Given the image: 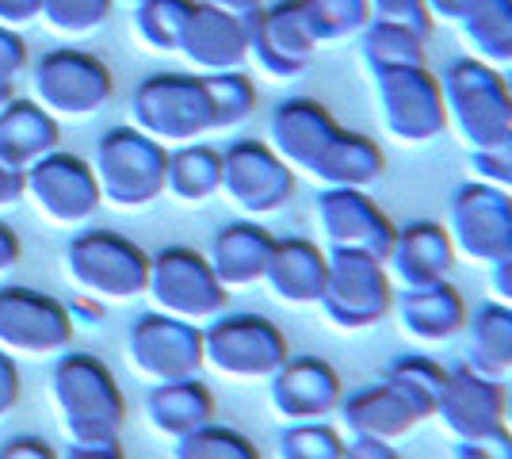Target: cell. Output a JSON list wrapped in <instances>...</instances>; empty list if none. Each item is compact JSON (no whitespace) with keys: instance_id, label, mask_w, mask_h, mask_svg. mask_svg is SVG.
<instances>
[{"instance_id":"484cf974","label":"cell","mask_w":512,"mask_h":459,"mask_svg":"<svg viewBox=\"0 0 512 459\" xmlns=\"http://www.w3.org/2000/svg\"><path fill=\"white\" fill-rule=\"evenodd\" d=\"M329 280V253L310 238H276L264 284L287 306H318Z\"/></svg>"},{"instance_id":"d590c367","label":"cell","mask_w":512,"mask_h":459,"mask_svg":"<svg viewBox=\"0 0 512 459\" xmlns=\"http://www.w3.org/2000/svg\"><path fill=\"white\" fill-rule=\"evenodd\" d=\"M172 459H264L260 448L234 425H203L172 444Z\"/></svg>"},{"instance_id":"c3c4849f","label":"cell","mask_w":512,"mask_h":459,"mask_svg":"<svg viewBox=\"0 0 512 459\" xmlns=\"http://www.w3.org/2000/svg\"><path fill=\"white\" fill-rule=\"evenodd\" d=\"M344 459H406L394 444L386 440H367V437H348L344 444Z\"/></svg>"},{"instance_id":"f6af8a7d","label":"cell","mask_w":512,"mask_h":459,"mask_svg":"<svg viewBox=\"0 0 512 459\" xmlns=\"http://www.w3.org/2000/svg\"><path fill=\"white\" fill-rule=\"evenodd\" d=\"M20 402V368H16V356L0 349V417H8Z\"/></svg>"},{"instance_id":"f5cc1de1","label":"cell","mask_w":512,"mask_h":459,"mask_svg":"<svg viewBox=\"0 0 512 459\" xmlns=\"http://www.w3.org/2000/svg\"><path fill=\"white\" fill-rule=\"evenodd\" d=\"M20 253H23L20 234H16L8 222H0V276H8V272L20 264Z\"/></svg>"},{"instance_id":"8fae6325","label":"cell","mask_w":512,"mask_h":459,"mask_svg":"<svg viewBox=\"0 0 512 459\" xmlns=\"http://www.w3.org/2000/svg\"><path fill=\"white\" fill-rule=\"evenodd\" d=\"M299 188V173L260 138H237L222 150V196L245 219H268L283 211Z\"/></svg>"},{"instance_id":"db71d44e","label":"cell","mask_w":512,"mask_h":459,"mask_svg":"<svg viewBox=\"0 0 512 459\" xmlns=\"http://www.w3.org/2000/svg\"><path fill=\"white\" fill-rule=\"evenodd\" d=\"M23 199V173L0 165V207H12Z\"/></svg>"},{"instance_id":"d6a6232c","label":"cell","mask_w":512,"mask_h":459,"mask_svg":"<svg viewBox=\"0 0 512 459\" xmlns=\"http://www.w3.org/2000/svg\"><path fill=\"white\" fill-rule=\"evenodd\" d=\"M428 35L402 20H371L360 31V58L371 69L390 66H425Z\"/></svg>"},{"instance_id":"e0dca14e","label":"cell","mask_w":512,"mask_h":459,"mask_svg":"<svg viewBox=\"0 0 512 459\" xmlns=\"http://www.w3.org/2000/svg\"><path fill=\"white\" fill-rule=\"evenodd\" d=\"M318 230L333 249H360L386 261L398 226L383 207L371 199V192L360 188H321L314 203Z\"/></svg>"},{"instance_id":"6da1fadb","label":"cell","mask_w":512,"mask_h":459,"mask_svg":"<svg viewBox=\"0 0 512 459\" xmlns=\"http://www.w3.org/2000/svg\"><path fill=\"white\" fill-rule=\"evenodd\" d=\"M50 402L69 444H107L123 437L127 398L115 372L92 352H62L50 372Z\"/></svg>"},{"instance_id":"1f68e13d","label":"cell","mask_w":512,"mask_h":459,"mask_svg":"<svg viewBox=\"0 0 512 459\" xmlns=\"http://www.w3.org/2000/svg\"><path fill=\"white\" fill-rule=\"evenodd\" d=\"M459 31L470 58L497 69L512 66V0H474V8L459 20Z\"/></svg>"},{"instance_id":"5bb4252c","label":"cell","mask_w":512,"mask_h":459,"mask_svg":"<svg viewBox=\"0 0 512 459\" xmlns=\"http://www.w3.org/2000/svg\"><path fill=\"white\" fill-rule=\"evenodd\" d=\"M444 226L459 257L478 264L501 261L512 249V196L486 180H467L451 192Z\"/></svg>"},{"instance_id":"3957f363","label":"cell","mask_w":512,"mask_h":459,"mask_svg":"<svg viewBox=\"0 0 512 459\" xmlns=\"http://www.w3.org/2000/svg\"><path fill=\"white\" fill-rule=\"evenodd\" d=\"M130 127L165 150L214 134V108L203 73H150L130 92Z\"/></svg>"},{"instance_id":"603a6c76","label":"cell","mask_w":512,"mask_h":459,"mask_svg":"<svg viewBox=\"0 0 512 459\" xmlns=\"http://www.w3.org/2000/svg\"><path fill=\"white\" fill-rule=\"evenodd\" d=\"M455 257L459 253H455V241H451L444 222L413 219L406 226H398L390 257H386V272L402 287H428L448 280Z\"/></svg>"},{"instance_id":"9f6ffc18","label":"cell","mask_w":512,"mask_h":459,"mask_svg":"<svg viewBox=\"0 0 512 459\" xmlns=\"http://www.w3.org/2000/svg\"><path fill=\"white\" fill-rule=\"evenodd\" d=\"M505 429L512 433V391H509V410H505Z\"/></svg>"},{"instance_id":"7a4b0ae2","label":"cell","mask_w":512,"mask_h":459,"mask_svg":"<svg viewBox=\"0 0 512 459\" xmlns=\"http://www.w3.org/2000/svg\"><path fill=\"white\" fill-rule=\"evenodd\" d=\"M444 108H448V131L470 153L490 150L512 134V92L509 73L486 66L478 58H455L440 73Z\"/></svg>"},{"instance_id":"d4e9b609","label":"cell","mask_w":512,"mask_h":459,"mask_svg":"<svg viewBox=\"0 0 512 459\" xmlns=\"http://www.w3.org/2000/svg\"><path fill=\"white\" fill-rule=\"evenodd\" d=\"M394 314L402 333L417 345H440L467 329V303L448 280L428 287H402L394 295Z\"/></svg>"},{"instance_id":"d6986e66","label":"cell","mask_w":512,"mask_h":459,"mask_svg":"<svg viewBox=\"0 0 512 459\" xmlns=\"http://www.w3.org/2000/svg\"><path fill=\"white\" fill-rule=\"evenodd\" d=\"M341 398V375L321 356H287V364L268 379V402L287 425L329 421L341 410Z\"/></svg>"},{"instance_id":"f35d334b","label":"cell","mask_w":512,"mask_h":459,"mask_svg":"<svg viewBox=\"0 0 512 459\" xmlns=\"http://www.w3.org/2000/svg\"><path fill=\"white\" fill-rule=\"evenodd\" d=\"M344 433L329 421H295L279 433V459H344Z\"/></svg>"},{"instance_id":"ffe728a7","label":"cell","mask_w":512,"mask_h":459,"mask_svg":"<svg viewBox=\"0 0 512 459\" xmlns=\"http://www.w3.org/2000/svg\"><path fill=\"white\" fill-rule=\"evenodd\" d=\"M337 414H341L348 437L386 440V444H398V440L409 437L421 421L432 417L425 406H421L402 383H394L390 375H379L375 383L344 394Z\"/></svg>"},{"instance_id":"7dc6e473","label":"cell","mask_w":512,"mask_h":459,"mask_svg":"<svg viewBox=\"0 0 512 459\" xmlns=\"http://www.w3.org/2000/svg\"><path fill=\"white\" fill-rule=\"evenodd\" d=\"M39 12H43V0H0V27L20 31L39 20Z\"/></svg>"},{"instance_id":"816d5d0a","label":"cell","mask_w":512,"mask_h":459,"mask_svg":"<svg viewBox=\"0 0 512 459\" xmlns=\"http://www.w3.org/2000/svg\"><path fill=\"white\" fill-rule=\"evenodd\" d=\"M58 459H127L119 440H107V444H69Z\"/></svg>"},{"instance_id":"ac0fdd59","label":"cell","mask_w":512,"mask_h":459,"mask_svg":"<svg viewBox=\"0 0 512 459\" xmlns=\"http://www.w3.org/2000/svg\"><path fill=\"white\" fill-rule=\"evenodd\" d=\"M505 410H509V387L501 379L478 372L470 364L448 368L436 417L451 440H474L505 429Z\"/></svg>"},{"instance_id":"2e32d148","label":"cell","mask_w":512,"mask_h":459,"mask_svg":"<svg viewBox=\"0 0 512 459\" xmlns=\"http://www.w3.org/2000/svg\"><path fill=\"white\" fill-rule=\"evenodd\" d=\"M245 31H249V58L272 81H295L318 54V43L302 20L299 0L264 4L260 12L245 16Z\"/></svg>"},{"instance_id":"8992f818","label":"cell","mask_w":512,"mask_h":459,"mask_svg":"<svg viewBox=\"0 0 512 459\" xmlns=\"http://www.w3.org/2000/svg\"><path fill=\"white\" fill-rule=\"evenodd\" d=\"M287 333L253 310L218 314L203 326V368L234 383H268L287 364Z\"/></svg>"},{"instance_id":"cb8c5ba5","label":"cell","mask_w":512,"mask_h":459,"mask_svg":"<svg viewBox=\"0 0 512 459\" xmlns=\"http://www.w3.org/2000/svg\"><path fill=\"white\" fill-rule=\"evenodd\" d=\"M272 249H276V234L268 226H260L256 219H237L214 230L207 261L226 291H245V287L264 284Z\"/></svg>"},{"instance_id":"b9f144b4","label":"cell","mask_w":512,"mask_h":459,"mask_svg":"<svg viewBox=\"0 0 512 459\" xmlns=\"http://www.w3.org/2000/svg\"><path fill=\"white\" fill-rule=\"evenodd\" d=\"M470 165H474L478 180H486V184H493V188H501V192L512 196V134L505 142L490 146V150L470 153Z\"/></svg>"},{"instance_id":"ab89813d","label":"cell","mask_w":512,"mask_h":459,"mask_svg":"<svg viewBox=\"0 0 512 459\" xmlns=\"http://www.w3.org/2000/svg\"><path fill=\"white\" fill-rule=\"evenodd\" d=\"M394 383H402L428 414L436 417V402H440V391H444V379H448V368H440L432 356H421V352H406L398 360L386 364V372Z\"/></svg>"},{"instance_id":"9c48e42d","label":"cell","mask_w":512,"mask_h":459,"mask_svg":"<svg viewBox=\"0 0 512 459\" xmlns=\"http://www.w3.org/2000/svg\"><path fill=\"white\" fill-rule=\"evenodd\" d=\"M153 310L207 326L218 314H226L230 291L218 284L207 253H199L192 245H165L150 257V284H146Z\"/></svg>"},{"instance_id":"11a10c76","label":"cell","mask_w":512,"mask_h":459,"mask_svg":"<svg viewBox=\"0 0 512 459\" xmlns=\"http://www.w3.org/2000/svg\"><path fill=\"white\" fill-rule=\"evenodd\" d=\"M207 4H214V8H222V12H230V16H253V12H260L264 4H272V0H207Z\"/></svg>"},{"instance_id":"7c38bea8","label":"cell","mask_w":512,"mask_h":459,"mask_svg":"<svg viewBox=\"0 0 512 459\" xmlns=\"http://www.w3.org/2000/svg\"><path fill=\"white\" fill-rule=\"evenodd\" d=\"M73 341V314L62 299L39 287L0 284V349L8 356L46 360L62 356Z\"/></svg>"},{"instance_id":"52a82bcc","label":"cell","mask_w":512,"mask_h":459,"mask_svg":"<svg viewBox=\"0 0 512 459\" xmlns=\"http://www.w3.org/2000/svg\"><path fill=\"white\" fill-rule=\"evenodd\" d=\"M111 96H115V77L107 62L81 46H54L31 66V100L50 111L58 123L104 111Z\"/></svg>"},{"instance_id":"ba28073f","label":"cell","mask_w":512,"mask_h":459,"mask_svg":"<svg viewBox=\"0 0 512 459\" xmlns=\"http://www.w3.org/2000/svg\"><path fill=\"white\" fill-rule=\"evenodd\" d=\"M383 131L402 146H425L448 131L440 77L428 66H390L371 73Z\"/></svg>"},{"instance_id":"e575fe53","label":"cell","mask_w":512,"mask_h":459,"mask_svg":"<svg viewBox=\"0 0 512 459\" xmlns=\"http://www.w3.org/2000/svg\"><path fill=\"white\" fill-rule=\"evenodd\" d=\"M299 8L318 46L344 43V39L360 35L363 27L375 20L367 0H299Z\"/></svg>"},{"instance_id":"ee69618b","label":"cell","mask_w":512,"mask_h":459,"mask_svg":"<svg viewBox=\"0 0 512 459\" xmlns=\"http://www.w3.org/2000/svg\"><path fill=\"white\" fill-rule=\"evenodd\" d=\"M371 4V16L375 20H402L417 31H432V20H428L425 0H367Z\"/></svg>"},{"instance_id":"44dd1931","label":"cell","mask_w":512,"mask_h":459,"mask_svg":"<svg viewBox=\"0 0 512 459\" xmlns=\"http://www.w3.org/2000/svg\"><path fill=\"white\" fill-rule=\"evenodd\" d=\"M337 131H341V123L314 96H287L268 115V146L295 173L306 176H314V169L321 165V157L329 150V142L337 138Z\"/></svg>"},{"instance_id":"277c9868","label":"cell","mask_w":512,"mask_h":459,"mask_svg":"<svg viewBox=\"0 0 512 459\" xmlns=\"http://www.w3.org/2000/svg\"><path fill=\"white\" fill-rule=\"evenodd\" d=\"M165 169H169V150L134 131L130 123L107 127L96 138L92 173L104 203L119 211H142L153 199L165 196Z\"/></svg>"},{"instance_id":"680465c9","label":"cell","mask_w":512,"mask_h":459,"mask_svg":"<svg viewBox=\"0 0 512 459\" xmlns=\"http://www.w3.org/2000/svg\"><path fill=\"white\" fill-rule=\"evenodd\" d=\"M509 92H512V73H509Z\"/></svg>"},{"instance_id":"7bdbcfd3","label":"cell","mask_w":512,"mask_h":459,"mask_svg":"<svg viewBox=\"0 0 512 459\" xmlns=\"http://www.w3.org/2000/svg\"><path fill=\"white\" fill-rule=\"evenodd\" d=\"M451 459H512V433L497 429V433H486V437L455 440Z\"/></svg>"},{"instance_id":"5b68a950","label":"cell","mask_w":512,"mask_h":459,"mask_svg":"<svg viewBox=\"0 0 512 459\" xmlns=\"http://www.w3.org/2000/svg\"><path fill=\"white\" fill-rule=\"evenodd\" d=\"M65 272L73 287L104 303H130L146 295L150 253L119 230H77L65 245Z\"/></svg>"},{"instance_id":"8d00e7d4","label":"cell","mask_w":512,"mask_h":459,"mask_svg":"<svg viewBox=\"0 0 512 459\" xmlns=\"http://www.w3.org/2000/svg\"><path fill=\"white\" fill-rule=\"evenodd\" d=\"M207 92L214 108V131H234L256 111V85L245 77V69L230 73H207Z\"/></svg>"},{"instance_id":"4fadbf2b","label":"cell","mask_w":512,"mask_h":459,"mask_svg":"<svg viewBox=\"0 0 512 459\" xmlns=\"http://www.w3.org/2000/svg\"><path fill=\"white\" fill-rule=\"evenodd\" d=\"M23 199H31L35 211L54 226H85L104 207L92 161L69 150L46 153L23 173Z\"/></svg>"},{"instance_id":"30bf717a","label":"cell","mask_w":512,"mask_h":459,"mask_svg":"<svg viewBox=\"0 0 512 459\" xmlns=\"http://www.w3.org/2000/svg\"><path fill=\"white\" fill-rule=\"evenodd\" d=\"M394 280L386 261L360 249H333L329 253V280L321 295V310L337 329H371L394 314Z\"/></svg>"},{"instance_id":"4316f807","label":"cell","mask_w":512,"mask_h":459,"mask_svg":"<svg viewBox=\"0 0 512 459\" xmlns=\"http://www.w3.org/2000/svg\"><path fill=\"white\" fill-rule=\"evenodd\" d=\"M54 150H62V123L31 96H16L0 108V165L27 173Z\"/></svg>"},{"instance_id":"f546056e","label":"cell","mask_w":512,"mask_h":459,"mask_svg":"<svg viewBox=\"0 0 512 459\" xmlns=\"http://www.w3.org/2000/svg\"><path fill=\"white\" fill-rule=\"evenodd\" d=\"M165 196L188 207L222 196V150H214L207 142H188V146L169 150Z\"/></svg>"},{"instance_id":"9a60e30c","label":"cell","mask_w":512,"mask_h":459,"mask_svg":"<svg viewBox=\"0 0 512 459\" xmlns=\"http://www.w3.org/2000/svg\"><path fill=\"white\" fill-rule=\"evenodd\" d=\"M127 356L134 372L146 375L150 383L195 379L203 372V326L146 310L127 329Z\"/></svg>"},{"instance_id":"7402d4cb","label":"cell","mask_w":512,"mask_h":459,"mask_svg":"<svg viewBox=\"0 0 512 459\" xmlns=\"http://www.w3.org/2000/svg\"><path fill=\"white\" fill-rule=\"evenodd\" d=\"M192 73H230L249 62V31L241 16H230L222 8H214L207 0H195V12L184 35H180V50Z\"/></svg>"},{"instance_id":"f1b7e54d","label":"cell","mask_w":512,"mask_h":459,"mask_svg":"<svg viewBox=\"0 0 512 459\" xmlns=\"http://www.w3.org/2000/svg\"><path fill=\"white\" fill-rule=\"evenodd\" d=\"M386 176V153L375 138H367L360 131H337V138L329 142V150L321 157V165L314 169V180L321 188H360L371 192Z\"/></svg>"},{"instance_id":"4dcf8cb0","label":"cell","mask_w":512,"mask_h":459,"mask_svg":"<svg viewBox=\"0 0 512 459\" xmlns=\"http://www.w3.org/2000/svg\"><path fill=\"white\" fill-rule=\"evenodd\" d=\"M467 352L470 368L505 379L512 372V306L490 303L474 306V314H467Z\"/></svg>"},{"instance_id":"60d3db41","label":"cell","mask_w":512,"mask_h":459,"mask_svg":"<svg viewBox=\"0 0 512 459\" xmlns=\"http://www.w3.org/2000/svg\"><path fill=\"white\" fill-rule=\"evenodd\" d=\"M27 66H31V54L23 35L12 27H0V108L16 100V81L27 73Z\"/></svg>"},{"instance_id":"74e56055","label":"cell","mask_w":512,"mask_h":459,"mask_svg":"<svg viewBox=\"0 0 512 459\" xmlns=\"http://www.w3.org/2000/svg\"><path fill=\"white\" fill-rule=\"evenodd\" d=\"M111 8H115V0H43L39 20L58 39H85L104 27Z\"/></svg>"},{"instance_id":"836d02e7","label":"cell","mask_w":512,"mask_h":459,"mask_svg":"<svg viewBox=\"0 0 512 459\" xmlns=\"http://www.w3.org/2000/svg\"><path fill=\"white\" fill-rule=\"evenodd\" d=\"M192 12L195 0H138L134 4V35L153 54H176Z\"/></svg>"},{"instance_id":"681fc988","label":"cell","mask_w":512,"mask_h":459,"mask_svg":"<svg viewBox=\"0 0 512 459\" xmlns=\"http://www.w3.org/2000/svg\"><path fill=\"white\" fill-rule=\"evenodd\" d=\"M490 287H493V299H497V303L512 306V249L501 257V261L490 264Z\"/></svg>"},{"instance_id":"f907efd6","label":"cell","mask_w":512,"mask_h":459,"mask_svg":"<svg viewBox=\"0 0 512 459\" xmlns=\"http://www.w3.org/2000/svg\"><path fill=\"white\" fill-rule=\"evenodd\" d=\"M425 8L432 23L440 20V23H455V27H459V20L474 8V0H425Z\"/></svg>"},{"instance_id":"83f0119b","label":"cell","mask_w":512,"mask_h":459,"mask_svg":"<svg viewBox=\"0 0 512 459\" xmlns=\"http://www.w3.org/2000/svg\"><path fill=\"white\" fill-rule=\"evenodd\" d=\"M146 421L161 437L180 440L211 425L214 421V394L211 387L195 379H172V383H153L146 394Z\"/></svg>"},{"instance_id":"6f0895ef","label":"cell","mask_w":512,"mask_h":459,"mask_svg":"<svg viewBox=\"0 0 512 459\" xmlns=\"http://www.w3.org/2000/svg\"><path fill=\"white\" fill-rule=\"evenodd\" d=\"M123 4H138V0H123Z\"/></svg>"},{"instance_id":"bcb514c9","label":"cell","mask_w":512,"mask_h":459,"mask_svg":"<svg viewBox=\"0 0 512 459\" xmlns=\"http://www.w3.org/2000/svg\"><path fill=\"white\" fill-rule=\"evenodd\" d=\"M0 459H58V452L43 437H12L0 444Z\"/></svg>"}]
</instances>
